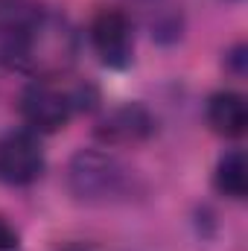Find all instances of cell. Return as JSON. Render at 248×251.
I'll list each match as a JSON object with an SVG mask.
<instances>
[{
    "label": "cell",
    "mask_w": 248,
    "mask_h": 251,
    "mask_svg": "<svg viewBox=\"0 0 248 251\" xmlns=\"http://www.w3.org/2000/svg\"><path fill=\"white\" fill-rule=\"evenodd\" d=\"M207 123L222 137H243L248 128L246 97L237 91H219L207 100Z\"/></svg>",
    "instance_id": "cell-7"
},
{
    "label": "cell",
    "mask_w": 248,
    "mask_h": 251,
    "mask_svg": "<svg viewBox=\"0 0 248 251\" xmlns=\"http://www.w3.org/2000/svg\"><path fill=\"white\" fill-rule=\"evenodd\" d=\"M225 59H228L231 70H234L237 76H243V73H246V44H237V47H234Z\"/></svg>",
    "instance_id": "cell-10"
},
{
    "label": "cell",
    "mask_w": 248,
    "mask_h": 251,
    "mask_svg": "<svg viewBox=\"0 0 248 251\" xmlns=\"http://www.w3.org/2000/svg\"><path fill=\"white\" fill-rule=\"evenodd\" d=\"M21 249V240H18V231L0 216V251H18Z\"/></svg>",
    "instance_id": "cell-9"
},
{
    "label": "cell",
    "mask_w": 248,
    "mask_h": 251,
    "mask_svg": "<svg viewBox=\"0 0 248 251\" xmlns=\"http://www.w3.org/2000/svg\"><path fill=\"white\" fill-rule=\"evenodd\" d=\"M44 149L38 134L29 128L9 131L0 137V181L12 187H26L44 173Z\"/></svg>",
    "instance_id": "cell-4"
},
{
    "label": "cell",
    "mask_w": 248,
    "mask_h": 251,
    "mask_svg": "<svg viewBox=\"0 0 248 251\" xmlns=\"http://www.w3.org/2000/svg\"><path fill=\"white\" fill-rule=\"evenodd\" d=\"M213 184L222 196L228 199H246L248 193V176H246V152L243 149H231L219 158L216 173H213Z\"/></svg>",
    "instance_id": "cell-8"
},
{
    "label": "cell",
    "mask_w": 248,
    "mask_h": 251,
    "mask_svg": "<svg viewBox=\"0 0 248 251\" xmlns=\"http://www.w3.org/2000/svg\"><path fill=\"white\" fill-rule=\"evenodd\" d=\"M62 251H88V249H82V246H67V249H62Z\"/></svg>",
    "instance_id": "cell-11"
},
{
    "label": "cell",
    "mask_w": 248,
    "mask_h": 251,
    "mask_svg": "<svg viewBox=\"0 0 248 251\" xmlns=\"http://www.w3.org/2000/svg\"><path fill=\"white\" fill-rule=\"evenodd\" d=\"M18 108L32 134H56L67 126L76 105H73V94L56 88L53 79H35L24 88Z\"/></svg>",
    "instance_id": "cell-3"
},
{
    "label": "cell",
    "mask_w": 248,
    "mask_h": 251,
    "mask_svg": "<svg viewBox=\"0 0 248 251\" xmlns=\"http://www.w3.org/2000/svg\"><path fill=\"white\" fill-rule=\"evenodd\" d=\"M91 44L105 67L123 70L134 59V29L128 15L120 9H102L91 21Z\"/></svg>",
    "instance_id": "cell-5"
},
{
    "label": "cell",
    "mask_w": 248,
    "mask_h": 251,
    "mask_svg": "<svg viewBox=\"0 0 248 251\" xmlns=\"http://www.w3.org/2000/svg\"><path fill=\"white\" fill-rule=\"evenodd\" d=\"M67 187L76 201L102 207L128 201L140 190V181L117 155L102 149H82L67 164Z\"/></svg>",
    "instance_id": "cell-2"
},
{
    "label": "cell",
    "mask_w": 248,
    "mask_h": 251,
    "mask_svg": "<svg viewBox=\"0 0 248 251\" xmlns=\"http://www.w3.org/2000/svg\"><path fill=\"white\" fill-rule=\"evenodd\" d=\"M152 131H155V117L137 102H128V105H120V108L108 111L97 123V137L102 143H108V146L140 143V140L152 137Z\"/></svg>",
    "instance_id": "cell-6"
},
{
    "label": "cell",
    "mask_w": 248,
    "mask_h": 251,
    "mask_svg": "<svg viewBox=\"0 0 248 251\" xmlns=\"http://www.w3.org/2000/svg\"><path fill=\"white\" fill-rule=\"evenodd\" d=\"M79 59V32L62 15L35 12L6 35L3 62L35 79H59Z\"/></svg>",
    "instance_id": "cell-1"
}]
</instances>
